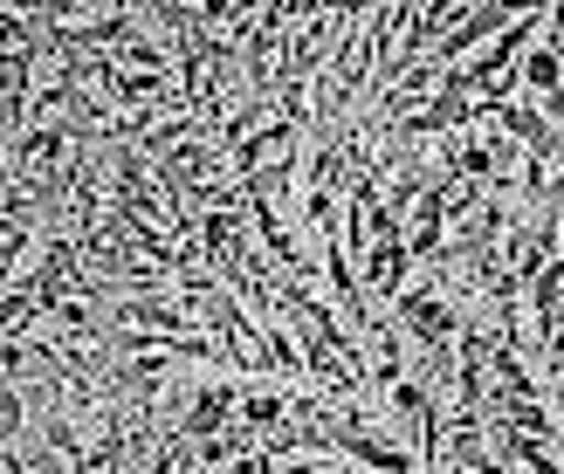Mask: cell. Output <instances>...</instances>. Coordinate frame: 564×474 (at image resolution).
<instances>
[{"label":"cell","mask_w":564,"mask_h":474,"mask_svg":"<svg viewBox=\"0 0 564 474\" xmlns=\"http://www.w3.org/2000/svg\"><path fill=\"white\" fill-rule=\"evenodd\" d=\"M392 323L406 330L413 351H434V344H455L462 338V310H455V296L441 289L434 268H413V283L392 296Z\"/></svg>","instance_id":"cell-1"},{"label":"cell","mask_w":564,"mask_h":474,"mask_svg":"<svg viewBox=\"0 0 564 474\" xmlns=\"http://www.w3.org/2000/svg\"><path fill=\"white\" fill-rule=\"evenodd\" d=\"M235 399H241V378H235V372L193 378V393H186V412H180V433H186V440L228 433V427H235Z\"/></svg>","instance_id":"cell-2"},{"label":"cell","mask_w":564,"mask_h":474,"mask_svg":"<svg viewBox=\"0 0 564 474\" xmlns=\"http://www.w3.org/2000/svg\"><path fill=\"white\" fill-rule=\"evenodd\" d=\"M413 255H406V241H372L358 255V289H365V302L372 310H392V296H400L406 283H413Z\"/></svg>","instance_id":"cell-3"},{"label":"cell","mask_w":564,"mask_h":474,"mask_svg":"<svg viewBox=\"0 0 564 474\" xmlns=\"http://www.w3.org/2000/svg\"><path fill=\"white\" fill-rule=\"evenodd\" d=\"M502 27H510V14H502L496 0H468V14H462L455 27H447V35H441V42H434L427 55H434L441 69H455V63H468V55L482 48L489 35H502Z\"/></svg>","instance_id":"cell-4"}]
</instances>
